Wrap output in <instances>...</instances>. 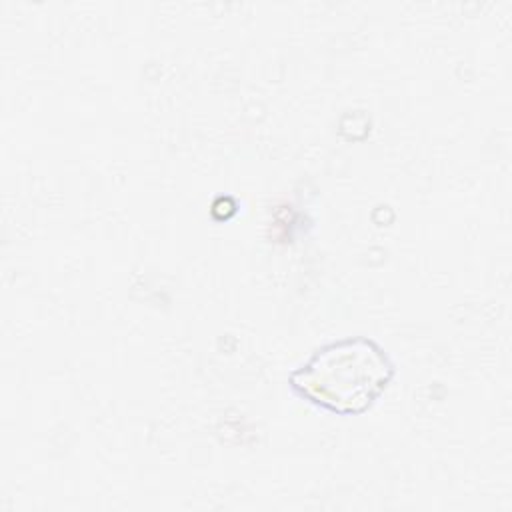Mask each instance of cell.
Instances as JSON below:
<instances>
[{
  "instance_id": "cell-1",
  "label": "cell",
  "mask_w": 512,
  "mask_h": 512,
  "mask_svg": "<svg viewBox=\"0 0 512 512\" xmlns=\"http://www.w3.org/2000/svg\"><path fill=\"white\" fill-rule=\"evenodd\" d=\"M394 378L388 352L366 336H348L320 346L288 384L306 402L334 414H362L384 394Z\"/></svg>"
}]
</instances>
